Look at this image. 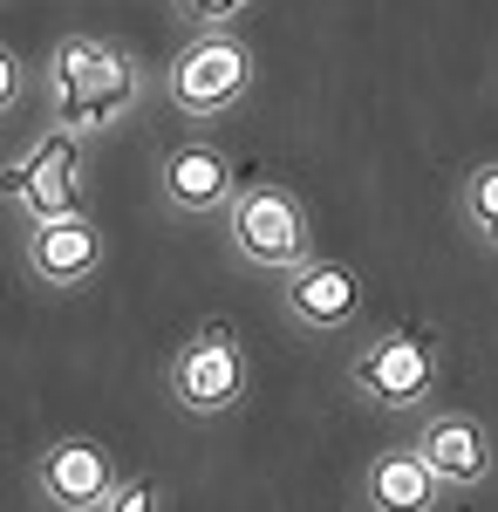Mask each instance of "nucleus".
Listing matches in <instances>:
<instances>
[{"label":"nucleus","mask_w":498,"mask_h":512,"mask_svg":"<svg viewBox=\"0 0 498 512\" xmlns=\"http://www.w3.org/2000/svg\"><path fill=\"white\" fill-rule=\"evenodd\" d=\"M48 89H55V123H69V130H116V123L130 117L137 103H144V62H137V48H123L116 35H62L48 48Z\"/></svg>","instance_id":"nucleus-1"},{"label":"nucleus","mask_w":498,"mask_h":512,"mask_svg":"<svg viewBox=\"0 0 498 512\" xmlns=\"http://www.w3.org/2000/svg\"><path fill=\"white\" fill-rule=\"evenodd\" d=\"M219 219H226L232 260L253 267V274L280 280L314 253V219H307L301 192L287 178H239V192H232V205Z\"/></svg>","instance_id":"nucleus-2"},{"label":"nucleus","mask_w":498,"mask_h":512,"mask_svg":"<svg viewBox=\"0 0 498 512\" xmlns=\"http://www.w3.org/2000/svg\"><path fill=\"white\" fill-rule=\"evenodd\" d=\"M157 89L185 123H219L253 96V48L239 28H192V41L164 62Z\"/></svg>","instance_id":"nucleus-3"},{"label":"nucleus","mask_w":498,"mask_h":512,"mask_svg":"<svg viewBox=\"0 0 498 512\" xmlns=\"http://www.w3.org/2000/svg\"><path fill=\"white\" fill-rule=\"evenodd\" d=\"M246 390H253V362H246L239 328L226 315H205L171 355V403L192 424H226L246 410Z\"/></svg>","instance_id":"nucleus-4"},{"label":"nucleus","mask_w":498,"mask_h":512,"mask_svg":"<svg viewBox=\"0 0 498 512\" xmlns=\"http://www.w3.org/2000/svg\"><path fill=\"white\" fill-rule=\"evenodd\" d=\"M348 383H355L362 403H376V410H423L437 396V383H444L437 335L417 328V321L383 328L376 342H362V349L348 355Z\"/></svg>","instance_id":"nucleus-5"},{"label":"nucleus","mask_w":498,"mask_h":512,"mask_svg":"<svg viewBox=\"0 0 498 512\" xmlns=\"http://www.w3.org/2000/svg\"><path fill=\"white\" fill-rule=\"evenodd\" d=\"M103 260H110V239L89 219V205L41 212L21 233V274L35 280V287H48V294H82L89 280L103 274Z\"/></svg>","instance_id":"nucleus-6"},{"label":"nucleus","mask_w":498,"mask_h":512,"mask_svg":"<svg viewBox=\"0 0 498 512\" xmlns=\"http://www.w3.org/2000/svg\"><path fill=\"white\" fill-rule=\"evenodd\" d=\"M116 485H123V465H116L110 444L89 431L55 437L35 458V499L48 512H103L116 499Z\"/></svg>","instance_id":"nucleus-7"},{"label":"nucleus","mask_w":498,"mask_h":512,"mask_svg":"<svg viewBox=\"0 0 498 512\" xmlns=\"http://www.w3.org/2000/svg\"><path fill=\"white\" fill-rule=\"evenodd\" d=\"M280 308L307 335H348L362 321V274L335 253H307L294 274H280Z\"/></svg>","instance_id":"nucleus-8"},{"label":"nucleus","mask_w":498,"mask_h":512,"mask_svg":"<svg viewBox=\"0 0 498 512\" xmlns=\"http://www.w3.org/2000/svg\"><path fill=\"white\" fill-rule=\"evenodd\" d=\"M76 171H82V130L48 123V137H35V151H28V158H14L7 171H0V198L28 205V219L62 212V205H82Z\"/></svg>","instance_id":"nucleus-9"},{"label":"nucleus","mask_w":498,"mask_h":512,"mask_svg":"<svg viewBox=\"0 0 498 512\" xmlns=\"http://www.w3.org/2000/svg\"><path fill=\"white\" fill-rule=\"evenodd\" d=\"M157 192H164L171 212L205 219V212H226V205H232L239 171H232V158L212 144V137H178V144L157 158Z\"/></svg>","instance_id":"nucleus-10"},{"label":"nucleus","mask_w":498,"mask_h":512,"mask_svg":"<svg viewBox=\"0 0 498 512\" xmlns=\"http://www.w3.org/2000/svg\"><path fill=\"white\" fill-rule=\"evenodd\" d=\"M417 451L430 458V472L444 478V492H478L492 485V437L471 410H430L417 424Z\"/></svg>","instance_id":"nucleus-11"},{"label":"nucleus","mask_w":498,"mask_h":512,"mask_svg":"<svg viewBox=\"0 0 498 512\" xmlns=\"http://www.w3.org/2000/svg\"><path fill=\"white\" fill-rule=\"evenodd\" d=\"M362 506L369 512H437L444 506V478L430 472L417 444H396V451H376L362 465Z\"/></svg>","instance_id":"nucleus-12"},{"label":"nucleus","mask_w":498,"mask_h":512,"mask_svg":"<svg viewBox=\"0 0 498 512\" xmlns=\"http://www.w3.org/2000/svg\"><path fill=\"white\" fill-rule=\"evenodd\" d=\"M458 212H464V226L478 233V246H492V253H498V158H478L471 171H464Z\"/></svg>","instance_id":"nucleus-13"},{"label":"nucleus","mask_w":498,"mask_h":512,"mask_svg":"<svg viewBox=\"0 0 498 512\" xmlns=\"http://www.w3.org/2000/svg\"><path fill=\"white\" fill-rule=\"evenodd\" d=\"M260 0H178L185 28H239V14H253Z\"/></svg>","instance_id":"nucleus-14"},{"label":"nucleus","mask_w":498,"mask_h":512,"mask_svg":"<svg viewBox=\"0 0 498 512\" xmlns=\"http://www.w3.org/2000/svg\"><path fill=\"white\" fill-rule=\"evenodd\" d=\"M28 89H35V76H28L21 48H7V41H0V123H7L14 110H21V103H28Z\"/></svg>","instance_id":"nucleus-15"},{"label":"nucleus","mask_w":498,"mask_h":512,"mask_svg":"<svg viewBox=\"0 0 498 512\" xmlns=\"http://www.w3.org/2000/svg\"><path fill=\"white\" fill-rule=\"evenodd\" d=\"M157 506H164L157 478H123V485H116V499L103 512H157Z\"/></svg>","instance_id":"nucleus-16"}]
</instances>
